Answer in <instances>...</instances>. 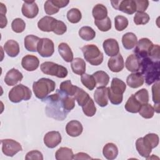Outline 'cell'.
<instances>
[{
	"instance_id": "cell-34",
	"label": "cell",
	"mask_w": 160,
	"mask_h": 160,
	"mask_svg": "<svg viewBox=\"0 0 160 160\" xmlns=\"http://www.w3.org/2000/svg\"><path fill=\"white\" fill-rule=\"evenodd\" d=\"M79 36L82 39L88 41L95 38L96 32L89 26H83L79 30Z\"/></svg>"
},
{
	"instance_id": "cell-1",
	"label": "cell",
	"mask_w": 160,
	"mask_h": 160,
	"mask_svg": "<svg viewBox=\"0 0 160 160\" xmlns=\"http://www.w3.org/2000/svg\"><path fill=\"white\" fill-rule=\"evenodd\" d=\"M47 103L46 112L49 117L62 121L67 114L74 108L75 100L61 91L58 89L56 93L47 96L44 99Z\"/></svg>"
},
{
	"instance_id": "cell-31",
	"label": "cell",
	"mask_w": 160,
	"mask_h": 160,
	"mask_svg": "<svg viewBox=\"0 0 160 160\" xmlns=\"http://www.w3.org/2000/svg\"><path fill=\"white\" fill-rule=\"evenodd\" d=\"M136 149L142 157L145 158H148L152 152V149L149 148L143 141L142 138H138L136 141Z\"/></svg>"
},
{
	"instance_id": "cell-51",
	"label": "cell",
	"mask_w": 160,
	"mask_h": 160,
	"mask_svg": "<svg viewBox=\"0 0 160 160\" xmlns=\"http://www.w3.org/2000/svg\"><path fill=\"white\" fill-rule=\"evenodd\" d=\"M134 1L136 4V11L138 12H144L149 6V1L147 0H134Z\"/></svg>"
},
{
	"instance_id": "cell-52",
	"label": "cell",
	"mask_w": 160,
	"mask_h": 160,
	"mask_svg": "<svg viewBox=\"0 0 160 160\" xmlns=\"http://www.w3.org/2000/svg\"><path fill=\"white\" fill-rule=\"evenodd\" d=\"M25 159L26 160L28 159H43V156L42 154L38 151V150H32L29 152H28L25 157Z\"/></svg>"
},
{
	"instance_id": "cell-16",
	"label": "cell",
	"mask_w": 160,
	"mask_h": 160,
	"mask_svg": "<svg viewBox=\"0 0 160 160\" xmlns=\"http://www.w3.org/2000/svg\"><path fill=\"white\" fill-rule=\"evenodd\" d=\"M95 102L101 107H105L108 104V88L98 87L94 93Z\"/></svg>"
},
{
	"instance_id": "cell-32",
	"label": "cell",
	"mask_w": 160,
	"mask_h": 160,
	"mask_svg": "<svg viewBox=\"0 0 160 160\" xmlns=\"http://www.w3.org/2000/svg\"><path fill=\"white\" fill-rule=\"evenodd\" d=\"M73 152L71 149L67 147L59 148L55 153L57 160H71L73 159Z\"/></svg>"
},
{
	"instance_id": "cell-18",
	"label": "cell",
	"mask_w": 160,
	"mask_h": 160,
	"mask_svg": "<svg viewBox=\"0 0 160 160\" xmlns=\"http://www.w3.org/2000/svg\"><path fill=\"white\" fill-rule=\"evenodd\" d=\"M23 78L22 74L18 69L12 68L8 71L4 77V82L8 86L16 85Z\"/></svg>"
},
{
	"instance_id": "cell-21",
	"label": "cell",
	"mask_w": 160,
	"mask_h": 160,
	"mask_svg": "<svg viewBox=\"0 0 160 160\" xmlns=\"http://www.w3.org/2000/svg\"><path fill=\"white\" fill-rule=\"evenodd\" d=\"M125 66L126 69L132 72H137L140 70L141 67V60L136 55L131 54L129 55L125 62Z\"/></svg>"
},
{
	"instance_id": "cell-48",
	"label": "cell",
	"mask_w": 160,
	"mask_h": 160,
	"mask_svg": "<svg viewBox=\"0 0 160 160\" xmlns=\"http://www.w3.org/2000/svg\"><path fill=\"white\" fill-rule=\"evenodd\" d=\"M45 12L48 15H52L59 12V8L53 4L51 0L46 1L44 6Z\"/></svg>"
},
{
	"instance_id": "cell-54",
	"label": "cell",
	"mask_w": 160,
	"mask_h": 160,
	"mask_svg": "<svg viewBox=\"0 0 160 160\" xmlns=\"http://www.w3.org/2000/svg\"><path fill=\"white\" fill-rule=\"evenodd\" d=\"M92 158L90 157L87 153L85 152H78L73 156V159H92Z\"/></svg>"
},
{
	"instance_id": "cell-11",
	"label": "cell",
	"mask_w": 160,
	"mask_h": 160,
	"mask_svg": "<svg viewBox=\"0 0 160 160\" xmlns=\"http://www.w3.org/2000/svg\"><path fill=\"white\" fill-rule=\"evenodd\" d=\"M112 7L128 14H132L136 11V4L134 0H123L111 1Z\"/></svg>"
},
{
	"instance_id": "cell-7",
	"label": "cell",
	"mask_w": 160,
	"mask_h": 160,
	"mask_svg": "<svg viewBox=\"0 0 160 160\" xmlns=\"http://www.w3.org/2000/svg\"><path fill=\"white\" fill-rule=\"evenodd\" d=\"M41 71L47 75L56 76L59 78H64L68 75L67 69L59 64L53 62H44L41 65Z\"/></svg>"
},
{
	"instance_id": "cell-26",
	"label": "cell",
	"mask_w": 160,
	"mask_h": 160,
	"mask_svg": "<svg viewBox=\"0 0 160 160\" xmlns=\"http://www.w3.org/2000/svg\"><path fill=\"white\" fill-rule=\"evenodd\" d=\"M41 38L32 34L28 35L24 38V47L31 52H36L38 49V45Z\"/></svg>"
},
{
	"instance_id": "cell-36",
	"label": "cell",
	"mask_w": 160,
	"mask_h": 160,
	"mask_svg": "<svg viewBox=\"0 0 160 160\" xmlns=\"http://www.w3.org/2000/svg\"><path fill=\"white\" fill-rule=\"evenodd\" d=\"M81 107L84 114L88 117L93 116L96 112V108L94 102L91 98H90Z\"/></svg>"
},
{
	"instance_id": "cell-53",
	"label": "cell",
	"mask_w": 160,
	"mask_h": 160,
	"mask_svg": "<svg viewBox=\"0 0 160 160\" xmlns=\"http://www.w3.org/2000/svg\"><path fill=\"white\" fill-rule=\"evenodd\" d=\"M51 1L59 9L66 7L69 2V1L66 0H51Z\"/></svg>"
},
{
	"instance_id": "cell-22",
	"label": "cell",
	"mask_w": 160,
	"mask_h": 160,
	"mask_svg": "<svg viewBox=\"0 0 160 160\" xmlns=\"http://www.w3.org/2000/svg\"><path fill=\"white\" fill-rule=\"evenodd\" d=\"M4 50L9 56L14 58L17 56L19 53V45L17 41L9 39L5 42L4 45Z\"/></svg>"
},
{
	"instance_id": "cell-8",
	"label": "cell",
	"mask_w": 160,
	"mask_h": 160,
	"mask_svg": "<svg viewBox=\"0 0 160 160\" xmlns=\"http://www.w3.org/2000/svg\"><path fill=\"white\" fill-rule=\"evenodd\" d=\"M1 144L3 154L9 157L14 156L22 149L21 144L12 139H2Z\"/></svg>"
},
{
	"instance_id": "cell-24",
	"label": "cell",
	"mask_w": 160,
	"mask_h": 160,
	"mask_svg": "<svg viewBox=\"0 0 160 160\" xmlns=\"http://www.w3.org/2000/svg\"><path fill=\"white\" fill-rule=\"evenodd\" d=\"M122 43L126 49H132L138 43L137 36L133 32H126L122 37Z\"/></svg>"
},
{
	"instance_id": "cell-3",
	"label": "cell",
	"mask_w": 160,
	"mask_h": 160,
	"mask_svg": "<svg viewBox=\"0 0 160 160\" xmlns=\"http://www.w3.org/2000/svg\"><path fill=\"white\" fill-rule=\"evenodd\" d=\"M126 89L124 81L118 78L112 79L111 87L108 88V96L110 102L114 105L120 104L122 102L123 93Z\"/></svg>"
},
{
	"instance_id": "cell-12",
	"label": "cell",
	"mask_w": 160,
	"mask_h": 160,
	"mask_svg": "<svg viewBox=\"0 0 160 160\" xmlns=\"http://www.w3.org/2000/svg\"><path fill=\"white\" fill-rule=\"evenodd\" d=\"M23 16L29 19L34 18L39 12V8L34 1H24L21 8Z\"/></svg>"
},
{
	"instance_id": "cell-30",
	"label": "cell",
	"mask_w": 160,
	"mask_h": 160,
	"mask_svg": "<svg viewBox=\"0 0 160 160\" xmlns=\"http://www.w3.org/2000/svg\"><path fill=\"white\" fill-rule=\"evenodd\" d=\"M141 104L138 102V101L135 98L134 94H132L128 99L124 108L125 109L131 113L139 112Z\"/></svg>"
},
{
	"instance_id": "cell-23",
	"label": "cell",
	"mask_w": 160,
	"mask_h": 160,
	"mask_svg": "<svg viewBox=\"0 0 160 160\" xmlns=\"http://www.w3.org/2000/svg\"><path fill=\"white\" fill-rule=\"evenodd\" d=\"M58 52L62 58L67 62L73 60V53L69 46L66 42H61L58 45Z\"/></svg>"
},
{
	"instance_id": "cell-33",
	"label": "cell",
	"mask_w": 160,
	"mask_h": 160,
	"mask_svg": "<svg viewBox=\"0 0 160 160\" xmlns=\"http://www.w3.org/2000/svg\"><path fill=\"white\" fill-rule=\"evenodd\" d=\"M96 84L99 85V87H103L108 85L109 81V75L103 71H98L93 74Z\"/></svg>"
},
{
	"instance_id": "cell-6",
	"label": "cell",
	"mask_w": 160,
	"mask_h": 160,
	"mask_svg": "<svg viewBox=\"0 0 160 160\" xmlns=\"http://www.w3.org/2000/svg\"><path fill=\"white\" fill-rule=\"evenodd\" d=\"M32 92L30 89L22 84H18L13 87L9 92L8 98L12 102L18 103L21 101H28L31 99Z\"/></svg>"
},
{
	"instance_id": "cell-49",
	"label": "cell",
	"mask_w": 160,
	"mask_h": 160,
	"mask_svg": "<svg viewBox=\"0 0 160 160\" xmlns=\"http://www.w3.org/2000/svg\"><path fill=\"white\" fill-rule=\"evenodd\" d=\"M152 101L155 105L159 104V81L155 82L152 86Z\"/></svg>"
},
{
	"instance_id": "cell-45",
	"label": "cell",
	"mask_w": 160,
	"mask_h": 160,
	"mask_svg": "<svg viewBox=\"0 0 160 160\" xmlns=\"http://www.w3.org/2000/svg\"><path fill=\"white\" fill-rule=\"evenodd\" d=\"M66 31L67 27L65 23L61 21H59L56 19L53 23L52 31L58 35H62L65 33Z\"/></svg>"
},
{
	"instance_id": "cell-10",
	"label": "cell",
	"mask_w": 160,
	"mask_h": 160,
	"mask_svg": "<svg viewBox=\"0 0 160 160\" xmlns=\"http://www.w3.org/2000/svg\"><path fill=\"white\" fill-rule=\"evenodd\" d=\"M37 51L42 57H51L54 52V42L49 38H41L38 42Z\"/></svg>"
},
{
	"instance_id": "cell-39",
	"label": "cell",
	"mask_w": 160,
	"mask_h": 160,
	"mask_svg": "<svg viewBox=\"0 0 160 160\" xmlns=\"http://www.w3.org/2000/svg\"><path fill=\"white\" fill-rule=\"evenodd\" d=\"M73 98L77 101L78 104L82 106L91 97L82 88L78 87Z\"/></svg>"
},
{
	"instance_id": "cell-14",
	"label": "cell",
	"mask_w": 160,
	"mask_h": 160,
	"mask_svg": "<svg viewBox=\"0 0 160 160\" xmlns=\"http://www.w3.org/2000/svg\"><path fill=\"white\" fill-rule=\"evenodd\" d=\"M102 47L106 54L108 56H115L119 54V46L115 39L109 38L104 41Z\"/></svg>"
},
{
	"instance_id": "cell-27",
	"label": "cell",
	"mask_w": 160,
	"mask_h": 160,
	"mask_svg": "<svg viewBox=\"0 0 160 160\" xmlns=\"http://www.w3.org/2000/svg\"><path fill=\"white\" fill-rule=\"evenodd\" d=\"M55 18L46 16L42 18L38 22V28L44 32H51L52 29V26L54 21H55Z\"/></svg>"
},
{
	"instance_id": "cell-9",
	"label": "cell",
	"mask_w": 160,
	"mask_h": 160,
	"mask_svg": "<svg viewBox=\"0 0 160 160\" xmlns=\"http://www.w3.org/2000/svg\"><path fill=\"white\" fill-rule=\"evenodd\" d=\"M152 46L153 43L148 38H141L138 42L134 50V52L139 58L148 57Z\"/></svg>"
},
{
	"instance_id": "cell-29",
	"label": "cell",
	"mask_w": 160,
	"mask_h": 160,
	"mask_svg": "<svg viewBox=\"0 0 160 160\" xmlns=\"http://www.w3.org/2000/svg\"><path fill=\"white\" fill-rule=\"evenodd\" d=\"M92 14L95 20H102L108 17V9L104 5L98 4L94 6Z\"/></svg>"
},
{
	"instance_id": "cell-35",
	"label": "cell",
	"mask_w": 160,
	"mask_h": 160,
	"mask_svg": "<svg viewBox=\"0 0 160 160\" xmlns=\"http://www.w3.org/2000/svg\"><path fill=\"white\" fill-rule=\"evenodd\" d=\"M59 88L60 91H61L62 92L68 96L73 97L78 86L72 85L70 80H66L60 84Z\"/></svg>"
},
{
	"instance_id": "cell-50",
	"label": "cell",
	"mask_w": 160,
	"mask_h": 160,
	"mask_svg": "<svg viewBox=\"0 0 160 160\" xmlns=\"http://www.w3.org/2000/svg\"><path fill=\"white\" fill-rule=\"evenodd\" d=\"M159 49H160L159 46L158 44H153L148 57L154 61H159L160 60Z\"/></svg>"
},
{
	"instance_id": "cell-41",
	"label": "cell",
	"mask_w": 160,
	"mask_h": 160,
	"mask_svg": "<svg viewBox=\"0 0 160 160\" xmlns=\"http://www.w3.org/2000/svg\"><path fill=\"white\" fill-rule=\"evenodd\" d=\"M68 20L73 24L79 22L82 18V14L77 8H72L69 9L67 12Z\"/></svg>"
},
{
	"instance_id": "cell-47",
	"label": "cell",
	"mask_w": 160,
	"mask_h": 160,
	"mask_svg": "<svg viewBox=\"0 0 160 160\" xmlns=\"http://www.w3.org/2000/svg\"><path fill=\"white\" fill-rule=\"evenodd\" d=\"M149 16L145 12H137L134 16V22L136 25L146 24L149 21Z\"/></svg>"
},
{
	"instance_id": "cell-19",
	"label": "cell",
	"mask_w": 160,
	"mask_h": 160,
	"mask_svg": "<svg viewBox=\"0 0 160 160\" xmlns=\"http://www.w3.org/2000/svg\"><path fill=\"white\" fill-rule=\"evenodd\" d=\"M83 131L82 124L77 120H72L68 122L66 126L67 134L71 137H78L81 134Z\"/></svg>"
},
{
	"instance_id": "cell-43",
	"label": "cell",
	"mask_w": 160,
	"mask_h": 160,
	"mask_svg": "<svg viewBox=\"0 0 160 160\" xmlns=\"http://www.w3.org/2000/svg\"><path fill=\"white\" fill-rule=\"evenodd\" d=\"M94 24L102 32L108 31L111 28V21L108 16L102 20H94Z\"/></svg>"
},
{
	"instance_id": "cell-25",
	"label": "cell",
	"mask_w": 160,
	"mask_h": 160,
	"mask_svg": "<svg viewBox=\"0 0 160 160\" xmlns=\"http://www.w3.org/2000/svg\"><path fill=\"white\" fill-rule=\"evenodd\" d=\"M102 154L105 158L109 160H112L117 158L118 154V149L116 145L112 142L107 143L102 149Z\"/></svg>"
},
{
	"instance_id": "cell-42",
	"label": "cell",
	"mask_w": 160,
	"mask_h": 160,
	"mask_svg": "<svg viewBox=\"0 0 160 160\" xmlns=\"http://www.w3.org/2000/svg\"><path fill=\"white\" fill-rule=\"evenodd\" d=\"M128 19L123 16H117L114 18V26L117 31H122L128 26Z\"/></svg>"
},
{
	"instance_id": "cell-44",
	"label": "cell",
	"mask_w": 160,
	"mask_h": 160,
	"mask_svg": "<svg viewBox=\"0 0 160 160\" xmlns=\"http://www.w3.org/2000/svg\"><path fill=\"white\" fill-rule=\"evenodd\" d=\"M134 96L141 105L146 104L149 101V93L148 90L145 88L139 90L134 94Z\"/></svg>"
},
{
	"instance_id": "cell-20",
	"label": "cell",
	"mask_w": 160,
	"mask_h": 160,
	"mask_svg": "<svg viewBox=\"0 0 160 160\" xmlns=\"http://www.w3.org/2000/svg\"><path fill=\"white\" fill-rule=\"evenodd\" d=\"M144 79L140 72L130 74L126 79L127 84L131 88H138L144 84Z\"/></svg>"
},
{
	"instance_id": "cell-15",
	"label": "cell",
	"mask_w": 160,
	"mask_h": 160,
	"mask_svg": "<svg viewBox=\"0 0 160 160\" xmlns=\"http://www.w3.org/2000/svg\"><path fill=\"white\" fill-rule=\"evenodd\" d=\"M21 65L25 70L28 71H34L39 67V60L35 56L28 54L22 58Z\"/></svg>"
},
{
	"instance_id": "cell-4",
	"label": "cell",
	"mask_w": 160,
	"mask_h": 160,
	"mask_svg": "<svg viewBox=\"0 0 160 160\" xmlns=\"http://www.w3.org/2000/svg\"><path fill=\"white\" fill-rule=\"evenodd\" d=\"M55 88V82L45 78L39 79L32 84V90L36 97L41 100L44 99L49 94L54 91Z\"/></svg>"
},
{
	"instance_id": "cell-46",
	"label": "cell",
	"mask_w": 160,
	"mask_h": 160,
	"mask_svg": "<svg viewBox=\"0 0 160 160\" xmlns=\"http://www.w3.org/2000/svg\"><path fill=\"white\" fill-rule=\"evenodd\" d=\"M26 28V23L21 18L14 19L11 23L12 30L16 33H21L23 32Z\"/></svg>"
},
{
	"instance_id": "cell-17",
	"label": "cell",
	"mask_w": 160,
	"mask_h": 160,
	"mask_svg": "<svg viewBox=\"0 0 160 160\" xmlns=\"http://www.w3.org/2000/svg\"><path fill=\"white\" fill-rule=\"evenodd\" d=\"M109 69L114 72L121 71L124 67V62L122 56L121 54H118L115 56L110 58L108 62Z\"/></svg>"
},
{
	"instance_id": "cell-13",
	"label": "cell",
	"mask_w": 160,
	"mask_h": 160,
	"mask_svg": "<svg viewBox=\"0 0 160 160\" xmlns=\"http://www.w3.org/2000/svg\"><path fill=\"white\" fill-rule=\"evenodd\" d=\"M62 140L59 132L52 131L47 132L44 136V143L49 148H54L59 145Z\"/></svg>"
},
{
	"instance_id": "cell-56",
	"label": "cell",
	"mask_w": 160,
	"mask_h": 160,
	"mask_svg": "<svg viewBox=\"0 0 160 160\" xmlns=\"http://www.w3.org/2000/svg\"><path fill=\"white\" fill-rule=\"evenodd\" d=\"M0 12H1V14H6V11H7V10H6V6L4 4H2V2H0Z\"/></svg>"
},
{
	"instance_id": "cell-40",
	"label": "cell",
	"mask_w": 160,
	"mask_h": 160,
	"mask_svg": "<svg viewBox=\"0 0 160 160\" xmlns=\"http://www.w3.org/2000/svg\"><path fill=\"white\" fill-rule=\"evenodd\" d=\"M154 111V107L150 104L146 103L141 105L139 113L142 118L145 119H150L153 117Z\"/></svg>"
},
{
	"instance_id": "cell-28",
	"label": "cell",
	"mask_w": 160,
	"mask_h": 160,
	"mask_svg": "<svg viewBox=\"0 0 160 160\" xmlns=\"http://www.w3.org/2000/svg\"><path fill=\"white\" fill-rule=\"evenodd\" d=\"M86 65L84 60L80 58H76L72 61L71 66L74 73L82 75L86 72Z\"/></svg>"
},
{
	"instance_id": "cell-38",
	"label": "cell",
	"mask_w": 160,
	"mask_h": 160,
	"mask_svg": "<svg viewBox=\"0 0 160 160\" xmlns=\"http://www.w3.org/2000/svg\"><path fill=\"white\" fill-rule=\"evenodd\" d=\"M81 81L82 84L89 90L92 91L96 86V82L93 75L88 74H83L81 77Z\"/></svg>"
},
{
	"instance_id": "cell-37",
	"label": "cell",
	"mask_w": 160,
	"mask_h": 160,
	"mask_svg": "<svg viewBox=\"0 0 160 160\" xmlns=\"http://www.w3.org/2000/svg\"><path fill=\"white\" fill-rule=\"evenodd\" d=\"M144 142L151 149L155 148L159 144V136L154 133H149L142 137Z\"/></svg>"
},
{
	"instance_id": "cell-2",
	"label": "cell",
	"mask_w": 160,
	"mask_h": 160,
	"mask_svg": "<svg viewBox=\"0 0 160 160\" xmlns=\"http://www.w3.org/2000/svg\"><path fill=\"white\" fill-rule=\"evenodd\" d=\"M141 73L148 85H151L159 81L160 68L159 61H154L149 57L141 60Z\"/></svg>"
},
{
	"instance_id": "cell-55",
	"label": "cell",
	"mask_w": 160,
	"mask_h": 160,
	"mask_svg": "<svg viewBox=\"0 0 160 160\" xmlns=\"http://www.w3.org/2000/svg\"><path fill=\"white\" fill-rule=\"evenodd\" d=\"M8 23L7 18L4 14H1V28H4V27L6 26Z\"/></svg>"
},
{
	"instance_id": "cell-5",
	"label": "cell",
	"mask_w": 160,
	"mask_h": 160,
	"mask_svg": "<svg viewBox=\"0 0 160 160\" xmlns=\"http://www.w3.org/2000/svg\"><path fill=\"white\" fill-rule=\"evenodd\" d=\"M84 58L92 66L100 65L104 59L103 54L95 44H87L81 48Z\"/></svg>"
}]
</instances>
